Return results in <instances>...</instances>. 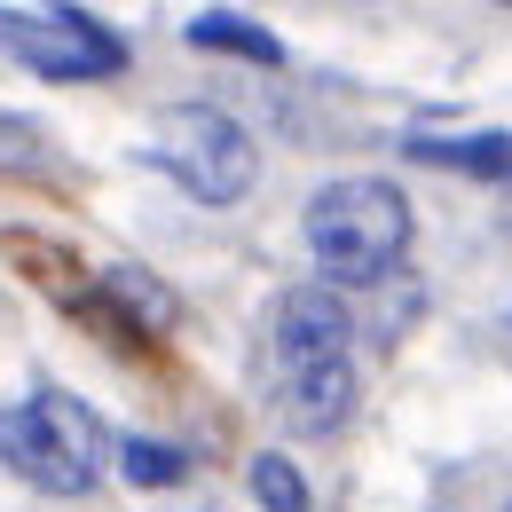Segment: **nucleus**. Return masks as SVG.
<instances>
[{
  "label": "nucleus",
  "mask_w": 512,
  "mask_h": 512,
  "mask_svg": "<svg viewBox=\"0 0 512 512\" xmlns=\"http://www.w3.org/2000/svg\"><path fill=\"white\" fill-rule=\"evenodd\" d=\"M119 473H127L134 489H174V481L190 473V457L174 442H142V434H134V442H119Z\"/></svg>",
  "instance_id": "10"
},
{
  "label": "nucleus",
  "mask_w": 512,
  "mask_h": 512,
  "mask_svg": "<svg viewBox=\"0 0 512 512\" xmlns=\"http://www.w3.org/2000/svg\"><path fill=\"white\" fill-rule=\"evenodd\" d=\"M103 449H111L103 418L79 394H64V386H40V394L0 410V465L16 481L48 489V497H87L95 473H103Z\"/></svg>",
  "instance_id": "2"
},
{
  "label": "nucleus",
  "mask_w": 512,
  "mask_h": 512,
  "mask_svg": "<svg viewBox=\"0 0 512 512\" xmlns=\"http://www.w3.org/2000/svg\"><path fill=\"white\" fill-rule=\"evenodd\" d=\"M190 48H221V56H245V64H284V40L260 32L253 16H237V8H205L190 24Z\"/></svg>",
  "instance_id": "8"
},
{
  "label": "nucleus",
  "mask_w": 512,
  "mask_h": 512,
  "mask_svg": "<svg viewBox=\"0 0 512 512\" xmlns=\"http://www.w3.org/2000/svg\"><path fill=\"white\" fill-rule=\"evenodd\" d=\"M0 174H48V158H40V134L24 127V119H0Z\"/></svg>",
  "instance_id": "11"
},
{
  "label": "nucleus",
  "mask_w": 512,
  "mask_h": 512,
  "mask_svg": "<svg viewBox=\"0 0 512 512\" xmlns=\"http://www.w3.org/2000/svg\"><path fill=\"white\" fill-rule=\"evenodd\" d=\"M410 158H426V166H449V174H473V182H505L512 190V134H418L410 142Z\"/></svg>",
  "instance_id": "7"
},
{
  "label": "nucleus",
  "mask_w": 512,
  "mask_h": 512,
  "mask_svg": "<svg viewBox=\"0 0 512 512\" xmlns=\"http://www.w3.org/2000/svg\"><path fill=\"white\" fill-rule=\"evenodd\" d=\"M150 166H166L197 205H237L260 174V150L221 103H174L150 127Z\"/></svg>",
  "instance_id": "3"
},
{
  "label": "nucleus",
  "mask_w": 512,
  "mask_h": 512,
  "mask_svg": "<svg viewBox=\"0 0 512 512\" xmlns=\"http://www.w3.org/2000/svg\"><path fill=\"white\" fill-rule=\"evenodd\" d=\"M276 410L292 434H339L355 410V363H323V371H292L276 386Z\"/></svg>",
  "instance_id": "6"
},
{
  "label": "nucleus",
  "mask_w": 512,
  "mask_h": 512,
  "mask_svg": "<svg viewBox=\"0 0 512 512\" xmlns=\"http://www.w3.org/2000/svg\"><path fill=\"white\" fill-rule=\"evenodd\" d=\"M253 497H260V512H308V481H300V465L284 449H260L253 457Z\"/></svg>",
  "instance_id": "9"
},
{
  "label": "nucleus",
  "mask_w": 512,
  "mask_h": 512,
  "mask_svg": "<svg viewBox=\"0 0 512 512\" xmlns=\"http://www.w3.org/2000/svg\"><path fill=\"white\" fill-rule=\"evenodd\" d=\"M347 339H355V323H347V300L331 284H300V292L276 300V371L284 379L292 371H323V363H347Z\"/></svg>",
  "instance_id": "5"
},
{
  "label": "nucleus",
  "mask_w": 512,
  "mask_h": 512,
  "mask_svg": "<svg viewBox=\"0 0 512 512\" xmlns=\"http://www.w3.org/2000/svg\"><path fill=\"white\" fill-rule=\"evenodd\" d=\"M0 56L40 79H111V71H127V40L79 8H32V16L0 8Z\"/></svg>",
  "instance_id": "4"
},
{
  "label": "nucleus",
  "mask_w": 512,
  "mask_h": 512,
  "mask_svg": "<svg viewBox=\"0 0 512 512\" xmlns=\"http://www.w3.org/2000/svg\"><path fill=\"white\" fill-rule=\"evenodd\" d=\"M308 253L331 284H379L410 253V205L386 174H339L308 197Z\"/></svg>",
  "instance_id": "1"
},
{
  "label": "nucleus",
  "mask_w": 512,
  "mask_h": 512,
  "mask_svg": "<svg viewBox=\"0 0 512 512\" xmlns=\"http://www.w3.org/2000/svg\"><path fill=\"white\" fill-rule=\"evenodd\" d=\"M505 229H512V190H505Z\"/></svg>",
  "instance_id": "12"
}]
</instances>
